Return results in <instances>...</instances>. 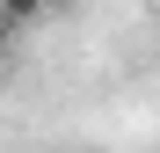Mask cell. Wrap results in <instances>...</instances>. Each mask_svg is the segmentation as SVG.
Returning a JSON list of instances; mask_svg holds the SVG:
<instances>
[{
  "label": "cell",
  "mask_w": 160,
  "mask_h": 153,
  "mask_svg": "<svg viewBox=\"0 0 160 153\" xmlns=\"http://www.w3.org/2000/svg\"><path fill=\"white\" fill-rule=\"evenodd\" d=\"M15 44H22V22H15V15H0V66L15 59Z\"/></svg>",
  "instance_id": "2"
},
{
  "label": "cell",
  "mask_w": 160,
  "mask_h": 153,
  "mask_svg": "<svg viewBox=\"0 0 160 153\" xmlns=\"http://www.w3.org/2000/svg\"><path fill=\"white\" fill-rule=\"evenodd\" d=\"M153 8H160V0H153Z\"/></svg>",
  "instance_id": "3"
},
{
  "label": "cell",
  "mask_w": 160,
  "mask_h": 153,
  "mask_svg": "<svg viewBox=\"0 0 160 153\" xmlns=\"http://www.w3.org/2000/svg\"><path fill=\"white\" fill-rule=\"evenodd\" d=\"M44 8H51V0H0V15H15V22H22V29H29V22H37Z\"/></svg>",
  "instance_id": "1"
}]
</instances>
